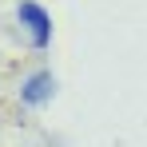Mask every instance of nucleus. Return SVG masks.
Wrapping results in <instances>:
<instances>
[{
  "mask_svg": "<svg viewBox=\"0 0 147 147\" xmlns=\"http://www.w3.org/2000/svg\"><path fill=\"white\" fill-rule=\"evenodd\" d=\"M16 16H20V24L28 28V36H32L36 48H48V44H52V16L36 4V0H20Z\"/></svg>",
  "mask_w": 147,
  "mask_h": 147,
  "instance_id": "nucleus-1",
  "label": "nucleus"
},
{
  "mask_svg": "<svg viewBox=\"0 0 147 147\" xmlns=\"http://www.w3.org/2000/svg\"><path fill=\"white\" fill-rule=\"evenodd\" d=\"M52 92H56V80H52V72H32L20 84V103L24 107H40V103H48Z\"/></svg>",
  "mask_w": 147,
  "mask_h": 147,
  "instance_id": "nucleus-2",
  "label": "nucleus"
}]
</instances>
